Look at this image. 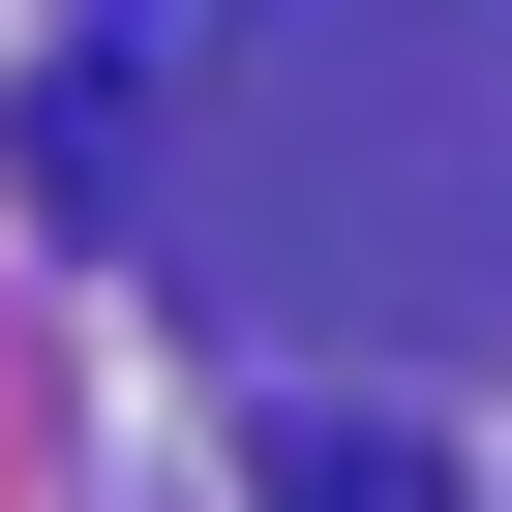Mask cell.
<instances>
[{
	"instance_id": "6da1fadb",
	"label": "cell",
	"mask_w": 512,
	"mask_h": 512,
	"mask_svg": "<svg viewBox=\"0 0 512 512\" xmlns=\"http://www.w3.org/2000/svg\"><path fill=\"white\" fill-rule=\"evenodd\" d=\"M241 512H452V452H422V422H332V392H302L272 452H241Z\"/></svg>"
}]
</instances>
